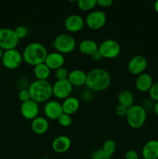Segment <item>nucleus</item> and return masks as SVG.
Masks as SVG:
<instances>
[{
	"instance_id": "f257e3e1",
	"label": "nucleus",
	"mask_w": 158,
	"mask_h": 159,
	"mask_svg": "<svg viewBox=\"0 0 158 159\" xmlns=\"http://www.w3.org/2000/svg\"><path fill=\"white\" fill-rule=\"evenodd\" d=\"M111 83V77L106 70L97 68L87 73L85 85L91 91L102 92L108 88Z\"/></svg>"
},
{
	"instance_id": "f03ea898",
	"label": "nucleus",
	"mask_w": 158,
	"mask_h": 159,
	"mask_svg": "<svg viewBox=\"0 0 158 159\" xmlns=\"http://www.w3.org/2000/svg\"><path fill=\"white\" fill-rule=\"evenodd\" d=\"M47 54V50L44 45L38 42H33L23 50V59L27 65L35 67L44 63Z\"/></svg>"
},
{
	"instance_id": "7ed1b4c3",
	"label": "nucleus",
	"mask_w": 158,
	"mask_h": 159,
	"mask_svg": "<svg viewBox=\"0 0 158 159\" xmlns=\"http://www.w3.org/2000/svg\"><path fill=\"white\" fill-rule=\"evenodd\" d=\"M28 91L30 99L36 102L48 101L53 95L52 85L47 80H35L29 85Z\"/></svg>"
},
{
	"instance_id": "20e7f679",
	"label": "nucleus",
	"mask_w": 158,
	"mask_h": 159,
	"mask_svg": "<svg viewBox=\"0 0 158 159\" xmlns=\"http://www.w3.org/2000/svg\"><path fill=\"white\" fill-rule=\"evenodd\" d=\"M147 116V111L143 107L140 105H133L128 108L125 119L130 127L139 129L145 124Z\"/></svg>"
},
{
	"instance_id": "39448f33",
	"label": "nucleus",
	"mask_w": 158,
	"mask_h": 159,
	"mask_svg": "<svg viewBox=\"0 0 158 159\" xmlns=\"http://www.w3.org/2000/svg\"><path fill=\"white\" fill-rule=\"evenodd\" d=\"M54 47L57 52L60 54H70L75 48L76 41L70 34H61L57 35L54 39Z\"/></svg>"
},
{
	"instance_id": "423d86ee",
	"label": "nucleus",
	"mask_w": 158,
	"mask_h": 159,
	"mask_svg": "<svg viewBox=\"0 0 158 159\" xmlns=\"http://www.w3.org/2000/svg\"><path fill=\"white\" fill-rule=\"evenodd\" d=\"M19 38L15 30L10 28H0V48L4 51L15 49L18 45Z\"/></svg>"
},
{
	"instance_id": "0eeeda50",
	"label": "nucleus",
	"mask_w": 158,
	"mask_h": 159,
	"mask_svg": "<svg viewBox=\"0 0 158 159\" xmlns=\"http://www.w3.org/2000/svg\"><path fill=\"white\" fill-rule=\"evenodd\" d=\"M99 51L103 58L114 59L120 54L121 46L116 40L108 39L99 45Z\"/></svg>"
},
{
	"instance_id": "6e6552de",
	"label": "nucleus",
	"mask_w": 158,
	"mask_h": 159,
	"mask_svg": "<svg viewBox=\"0 0 158 159\" xmlns=\"http://www.w3.org/2000/svg\"><path fill=\"white\" fill-rule=\"evenodd\" d=\"M23 60V54L18 50L12 49L3 52L1 61L6 68L13 70L20 67Z\"/></svg>"
},
{
	"instance_id": "1a4fd4ad",
	"label": "nucleus",
	"mask_w": 158,
	"mask_h": 159,
	"mask_svg": "<svg viewBox=\"0 0 158 159\" xmlns=\"http://www.w3.org/2000/svg\"><path fill=\"white\" fill-rule=\"evenodd\" d=\"M107 17L103 11L96 10L89 12L85 19L87 26L91 30H99L106 23Z\"/></svg>"
},
{
	"instance_id": "9d476101",
	"label": "nucleus",
	"mask_w": 158,
	"mask_h": 159,
	"mask_svg": "<svg viewBox=\"0 0 158 159\" xmlns=\"http://www.w3.org/2000/svg\"><path fill=\"white\" fill-rule=\"evenodd\" d=\"M53 95L56 98L60 99H64L71 96L73 91V86L68 79L64 80H57L52 85Z\"/></svg>"
},
{
	"instance_id": "9b49d317",
	"label": "nucleus",
	"mask_w": 158,
	"mask_h": 159,
	"mask_svg": "<svg viewBox=\"0 0 158 159\" xmlns=\"http://www.w3.org/2000/svg\"><path fill=\"white\" fill-rule=\"evenodd\" d=\"M148 62L147 58L143 55H136L132 57L128 62L127 69L133 75H139L143 74L147 68Z\"/></svg>"
},
{
	"instance_id": "f8f14e48",
	"label": "nucleus",
	"mask_w": 158,
	"mask_h": 159,
	"mask_svg": "<svg viewBox=\"0 0 158 159\" xmlns=\"http://www.w3.org/2000/svg\"><path fill=\"white\" fill-rule=\"evenodd\" d=\"M39 112H40V107L38 103L35 101L29 99L26 102H22L20 107V113L25 119L33 120L38 116Z\"/></svg>"
},
{
	"instance_id": "ddd939ff",
	"label": "nucleus",
	"mask_w": 158,
	"mask_h": 159,
	"mask_svg": "<svg viewBox=\"0 0 158 159\" xmlns=\"http://www.w3.org/2000/svg\"><path fill=\"white\" fill-rule=\"evenodd\" d=\"M85 21L81 16L72 14L68 16L64 21L65 29L70 33H77L83 29Z\"/></svg>"
},
{
	"instance_id": "4468645a",
	"label": "nucleus",
	"mask_w": 158,
	"mask_h": 159,
	"mask_svg": "<svg viewBox=\"0 0 158 159\" xmlns=\"http://www.w3.org/2000/svg\"><path fill=\"white\" fill-rule=\"evenodd\" d=\"M45 115L48 119L58 120L59 117L64 113L62 104L55 100L48 101L43 108Z\"/></svg>"
},
{
	"instance_id": "2eb2a0df",
	"label": "nucleus",
	"mask_w": 158,
	"mask_h": 159,
	"mask_svg": "<svg viewBox=\"0 0 158 159\" xmlns=\"http://www.w3.org/2000/svg\"><path fill=\"white\" fill-rule=\"evenodd\" d=\"M64 61L65 58L63 54L55 51V52H51L47 54L44 63L50 69L56 71L58 68L63 67Z\"/></svg>"
},
{
	"instance_id": "dca6fc26",
	"label": "nucleus",
	"mask_w": 158,
	"mask_h": 159,
	"mask_svg": "<svg viewBox=\"0 0 158 159\" xmlns=\"http://www.w3.org/2000/svg\"><path fill=\"white\" fill-rule=\"evenodd\" d=\"M71 146V141L68 136L60 135L54 138L52 142V149L56 153H65L70 149Z\"/></svg>"
},
{
	"instance_id": "f3484780",
	"label": "nucleus",
	"mask_w": 158,
	"mask_h": 159,
	"mask_svg": "<svg viewBox=\"0 0 158 159\" xmlns=\"http://www.w3.org/2000/svg\"><path fill=\"white\" fill-rule=\"evenodd\" d=\"M144 159H158V141L150 140L144 144L142 150Z\"/></svg>"
},
{
	"instance_id": "a211bd4d",
	"label": "nucleus",
	"mask_w": 158,
	"mask_h": 159,
	"mask_svg": "<svg viewBox=\"0 0 158 159\" xmlns=\"http://www.w3.org/2000/svg\"><path fill=\"white\" fill-rule=\"evenodd\" d=\"M153 84V78L147 73H143V74L138 75L136 78V82H135L136 88L142 93L149 92Z\"/></svg>"
},
{
	"instance_id": "6ab92c4d",
	"label": "nucleus",
	"mask_w": 158,
	"mask_h": 159,
	"mask_svg": "<svg viewBox=\"0 0 158 159\" xmlns=\"http://www.w3.org/2000/svg\"><path fill=\"white\" fill-rule=\"evenodd\" d=\"M31 129L36 134H44L49 130V122L46 118L37 116L32 120Z\"/></svg>"
},
{
	"instance_id": "aec40b11",
	"label": "nucleus",
	"mask_w": 158,
	"mask_h": 159,
	"mask_svg": "<svg viewBox=\"0 0 158 159\" xmlns=\"http://www.w3.org/2000/svg\"><path fill=\"white\" fill-rule=\"evenodd\" d=\"M87 79V74L84 71L80 69H74L70 71L68 75V81L72 86H81L85 85Z\"/></svg>"
},
{
	"instance_id": "412c9836",
	"label": "nucleus",
	"mask_w": 158,
	"mask_h": 159,
	"mask_svg": "<svg viewBox=\"0 0 158 159\" xmlns=\"http://www.w3.org/2000/svg\"><path fill=\"white\" fill-rule=\"evenodd\" d=\"M79 107H80L79 99L74 96H69L65 99L62 103L64 113H66L70 116L77 113V110H79Z\"/></svg>"
},
{
	"instance_id": "4be33fe9",
	"label": "nucleus",
	"mask_w": 158,
	"mask_h": 159,
	"mask_svg": "<svg viewBox=\"0 0 158 159\" xmlns=\"http://www.w3.org/2000/svg\"><path fill=\"white\" fill-rule=\"evenodd\" d=\"M98 50H99V45L93 40L87 39L82 40L79 43V51L85 55L91 56L96 51H98Z\"/></svg>"
},
{
	"instance_id": "5701e85b",
	"label": "nucleus",
	"mask_w": 158,
	"mask_h": 159,
	"mask_svg": "<svg viewBox=\"0 0 158 159\" xmlns=\"http://www.w3.org/2000/svg\"><path fill=\"white\" fill-rule=\"evenodd\" d=\"M50 71L45 63H42L34 67L33 74L37 80H47L50 75Z\"/></svg>"
},
{
	"instance_id": "b1692460",
	"label": "nucleus",
	"mask_w": 158,
	"mask_h": 159,
	"mask_svg": "<svg viewBox=\"0 0 158 159\" xmlns=\"http://www.w3.org/2000/svg\"><path fill=\"white\" fill-rule=\"evenodd\" d=\"M134 95L133 93L128 90H123L121 92L118 96L119 105L124 106V107L129 108L133 105H134Z\"/></svg>"
},
{
	"instance_id": "393cba45",
	"label": "nucleus",
	"mask_w": 158,
	"mask_h": 159,
	"mask_svg": "<svg viewBox=\"0 0 158 159\" xmlns=\"http://www.w3.org/2000/svg\"><path fill=\"white\" fill-rule=\"evenodd\" d=\"M77 5L81 10L91 11L97 6V0H78Z\"/></svg>"
},
{
	"instance_id": "a878e982",
	"label": "nucleus",
	"mask_w": 158,
	"mask_h": 159,
	"mask_svg": "<svg viewBox=\"0 0 158 159\" xmlns=\"http://www.w3.org/2000/svg\"><path fill=\"white\" fill-rule=\"evenodd\" d=\"M102 149H103L104 152L108 155V156L111 157L113 154L115 153L116 150V144L114 141L112 140H106L105 142L103 143V145H102Z\"/></svg>"
},
{
	"instance_id": "bb28decb",
	"label": "nucleus",
	"mask_w": 158,
	"mask_h": 159,
	"mask_svg": "<svg viewBox=\"0 0 158 159\" xmlns=\"http://www.w3.org/2000/svg\"><path fill=\"white\" fill-rule=\"evenodd\" d=\"M57 120H58L60 126L64 127H70L71 124H72V118H71V116L70 115L66 114V113H63Z\"/></svg>"
},
{
	"instance_id": "cd10ccee",
	"label": "nucleus",
	"mask_w": 158,
	"mask_h": 159,
	"mask_svg": "<svg viewBox=\"0 0 158 159\" xmlns=\"http://www.w3.org/2000/svg\"><path fill=\"white\" fill-rule=\"evenodd\" d=\"M110 158L111 157L108 156L102 148L96 149L92 152L91 156V159H110Z\"/></svg>"
},
{
	"instance_id": "c85d7f7f",
	"label": "nucleus",
	"mask_w": 158,
	"mask_h": 159,
	"mask_svg": "<svg viewBox=\"0 0 158 159\" xmlns=\"http://www.w3.org/2000/svg\"><path fill=\"white\" fill-rule=\"evenodd\" d=\"M68 75H69V72H68L67 68H64V67H61V68H58V69L55 71V76L57 78V80L68 79Z\"/></svg>"
},
{
	"instance_id": "c756f323",
	"label": "nucleus",
	"mask_w": 158,
	"mask_h": 159,
	"mask_svg": "<svg viewBox=\"0 0 158 159\" xmlns=\"http://www.w3.org/2000/svg\"><path fill=\"white\" fill-rule=\"evenodd\" d=\"M149 95H150L151 99L155 102L158 101V82H153L151 88L149 90Z\"/></svg>"
},
{
	"instance_id": "7c9ffc66",
	"label": "nucleus",
	"mask_w": 158,
	"mask_h": 159,
	"mask_svg": "<svg viewBox=\"0 0 158 159\" xmlns=\"http://www.w3.org/2000/svg\"><path fill=\"white\" fill-rule=\"evenodd\" d=\"M14 30H15V34H16L17 37L19 38V40H21V39L25 38L28 34L27 28L24 26H17Z\"/></svg>"
},
{
	"instance_id": "2f4dec72",
	"label": "nucleus",
	"mask_w": 158,
	"mask_h": 159,
	"mask_svg": "<svg viewBox=\"0 0 158 159\" xmlns=\"http://www.w3.org/2000/svg\"><path fill=\"white\" fill-rule=\"evenodd\" d=\"M19 99L22 102H26V101L30 99V96H29V93L27 89H21L19 92Z\"/></svg>"
},
{
	"instance_id": "473e14b6",
	"label": "nucleus",
	"mask_w": 158,
	"mask_h": 159,
	"mask_svg": "<svg viewBox=\"0 0 158 159\" xmlns=\"http://www.w3.org/2000/svg\"><path fill=\"white\" fill-rule=\"evenodd\" d=\"M115 111H116V113L118 115V116H125V117L127 111H128V108L125 107H124V106L119 105H119L116 107V110H115Z\"/></svg>"
},
{
	"instance_id": "72a5a7b5",
	"label": "nucleus",
	"mask_w": 158,
	"mask_h": 159,
	"mask_svg": "<svg viewBox=\"0 0 158 159\" xmlns=\"http://www.w3.org/2000/svg\"><path fill=\"white\" fill-rule=\"evenodd\" d=\"M125 159H139V155L135 150L127 151L125 155Z\"/></svg>"
},
{
	"instance_id": "f704fd0d",
	"label": "nucleus",
	"mask_w": 158,
	"mask_h": 159,
	"mask_svg": "<svg viewBox=\"0 0 158 159\" xmlns=\"http://www.w3.org/2000/svg\"><path fill=\"white\" fill-rule=\"evenodd\" d=\"M112 0H97V5L102 8H108L112 5Z\"/></svg>"
},
{
	"instance_id": "c9c22d12",
	"label": "nucleus",
	"mask_w": 158,
	"mask_h": 159,
	"mask_svg": "<svg viewBox=\"0 0 158 159\" xmlns=\"http://www.w3.org/2000/svg\"><path fill=\"white\" fill-rule=\"evenodd\" d=\"M91 58H92L94 61H100L101 59L103 58V57H102L101 54L99 53V50H98V51H96L94 54H93L92 55H91Z\"/></svg>"
},
{
	"instance_id": "e433bc0d",
	"label": "nucleus",
	"mask_w": 158,
	"mask_h": 159,
	"mask_svg": "<svg viewBox=\"0 0 158 159\" xmlns=\"http://www.w3.org/2000/svg\"><path fill=\"white\" fill-rule=\"evenodd\" d=\"M153 111H154L155 114L158 116V101L155 102L154 106H153Z\"/></svg>"
},
{
	"instance_id": "4c0bfd02",
	"label": "nucleus",
	"mask_w": 158,
	"mask_h": 159,
	"mask_svg": "<svg viewBox=\"0 0 158 159\" xmlns=\"http://www.w3.org/2000/svg\"><path fill=\"white\" fill-rule=\"evenodd\" d=\"M154 9H155V11H156V13L158 14V0H157V1L155 2V3H154Z\"/></svg>"
},
{
	"instance_id": "58836bf2",
	"label": "nucleus",
	"mask_w": 158,
	"mask_h": 159,
	"mask_svg": "<svg viewBox=\"0 0 158 159\" xmlns=\"http://www.w3.org/2000/svg\"><path fill=\"white\" fill-rule=\"evenodd\" d=\"M2 54H3V51L0 48V61L2 60Z\"/></svg>"
},
{
	"instance_id": "ea45409f",
	"label": "nucleus",
	"mask_w": 158,
	"mask_h": 159,
	"mask_svg": "<svg viewBox=\"0 0 158 159\" xmlns=\"http://www.w3.org/2000/svg\"><path fill=\"white\" fill-rule=\"evenodd\" d=\"M41 159H50V158H41Z\"/></svg>"
}]
</instances>
